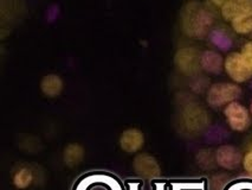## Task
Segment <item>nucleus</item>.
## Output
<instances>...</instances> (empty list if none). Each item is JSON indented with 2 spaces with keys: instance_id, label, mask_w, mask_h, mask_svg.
I'll use <instances>...</instances> for the list:
<instances>
[{
  "instance_id": "20e7f679",
  "label": "nucleus",
  "mask_w": 252,
  "mask_h": 190,
  "mask_svg": "<svg viewBox=\"0 0 252 190\" xmlns=\"http://www.w3.org/2000/svg\"><path fill=\"white\" fill-rule=\"evenodd\" d=\"M75 190H122L115 177L107 174H93L83 177L75 187Z\"/></svg>"
},
{
  "instance_id": "0eeeda50",
  "label": "nucleus",
  "mask_w": 252,
  "mask_h": 190,
  "mask_svg": "<svg viewBox=\"0 0 252 190\" xmlns=\"http://www.w3.org/2000/svg\"><path fill=\"white\" fill-rule=\"evenodd\" d=\"M145 145V136L137 128H128L120 137V146L127 153H135Z\"/></svg>"
},
{
  "instance_id": "9d476101",
  "label": "nucleus",
  "mask_w": 252,
  "mask_h": 190,
  "mask_svg": "<svg viewBox=\"0 0 252 190\" xmlns=\"http://www.w3.org/2000/svg\"><path fill=\"white\" fill-rule=\"evenodd\" d=\"M84 157V150L81 145L78 144H70L65 148L63 153V160L66 166L74 168L81 164Z\"/></svg>"
},
{
  "instance_id": "9b49d317",
  "label": "nucleus",
  "mask_w": 252,
  "mask_h": 190,
  "mask_svg": "<svg viewBox=\"0 0 252 190\" xmlns=\"http://www.w3.org/2000/svg\"><path fill=\"white\" fill-rule=\"evenodd\" d=\"M200 63L205 70L212 73L220 72L221 67H224V61H222L220 55L216 54L213 51L205 52L203 56H201Z\"/></svg>"
},
{
  "instance_id": "6e6552de",
  "label": "nucleus",
  "mask_w": 252,
  "mask_h": 190,
  "mask_svg": "<svg viewBox=\"0 0 252 190\" xmlns=\"http://www.w3.org/2000/svg\"><path fill=\"white\" fill-rule=\"evenodd\" d=\"M217 162L218 164L225 169H234L240 164L242 156L239 151L232 146H221L217 151Z\"/></svg>"
},
{
  "instance_id": "423d86ee",
  "label": "nucleus",
  "mask_w": 252,
  "mask_h": 190,
  "mask_svg": "<svg viewBox=\"0 0 252 190\" xmlns=\"http://www.w3.org/2000/svg\"><path fill=\"white\" fill-rule=\"evenodd\" d=\"M252 12V0H227L221 6V16L227 22Z\"/></svg>"
},
{
  "instance_id": "f3484780",
  "label": "nucleus",
  "mask_w": 252,
  "mask_h": 190,
  "mask_svg": "<svg viewBox=\"0 0 252 190\" xmlns=\"http://www.w3.org/2000/svg\"><path fill=\"white\" fill-rule=\"evenodd\" d=\"M212 1L215 2L216 5H218V6H222V5H224L227 0H212Z\"/></svg>"
},
{
  "instance_id": "4468645a",
  "label": "nucleus",
  "mask_w": 252,
  "mask_h": 190,
  "mask_svg": "<svg viewBox=\"0 0 252 190\" xmlns=\"http://www.w3.org/2000/svg\"><path fill=\"white\" fill-rule=\"evenodd\" d=\"M239 52L242 55V57L244 58L245 63L249 66V68L252 70V42L245 43Z\"/></svg>"
},
{
  "instance_id": "2eb2a0df",
  "label": "nucleus",
  "mask_w": 252,
  "mask_h": 190,
  "mask_svg": "<svg viewBox=\"0 0 252 190\" xmlns=\"http://www.w3.org/2000/svg\"><path fill=\"white\" fill-rule=\"evenodd\" d=\"M243 166H244L245 171L252 177V150L249 151L243 158Z\"/></svg>"
},
{
  "instance_id": "f03ea898",
  "label": "nucleus",
  "mask_w": 252,
  "mask_h": 190,
  "mask_svg": "<svg viewBox=\"0 0 252 190\" xmlns=\"http://www.w3.org/2000/svg\"><path fill=\"white\" fill-rule=\"evenodd\" d=\"M224 115L231 130L243 132L248 130L251 124L250 112L238 101H233L224 108Z\"/></svg>"
},
{
  "instance_id": "1a4fd4ad",
  "label": "nucleus",
  "mask_w": 252,
  "mask_h": 190,
  "mask_svg": "<svg viewBox=\"0 0 252 190\" xmlns=\"http://www.w3.org/2000/svg\"><path fill=\"white\" fill-rule=\"evenodd\" d=\"M40 88L46 96L54 98V96L60 95L62 89H63V81L60 76L56 74L46 75L44 76L42 82H40Z\"/></svg>"
},
{
  "instance_id": "f257e3e1",
  "label": "nucleus",
  "mask_w": 252,
  "mask_h": 190,
  "mask_svg": "<svg viewBox=\"0 0 252 190\" xmlns=\"http://www.w3.org/2000/svg\"><path fill=\"white\" fill-rule=\"evenodd\" d=\"M242 94V89L237 83L220 82L211 87L207 93V102L212 107L226 106L236 101Z\"/></svg>"
},
{
  "instance_id": "ddd939ff",
  "label": "nucleus",
  "mask_w": 252,
  "mask_h": 190,
  "mask_svg": "<svg viewBox=\"0 0 252 190\" xmlns=\"http://www.w3.org/2000/svg\"><path fill=\"white\" fill-rule=\"evenodd\" d=\"M232 29L237 34L246 35L252 32V12H249L231 22Z\"/></svg>"
},
{
  "instance_id": "a211bd4d",
  "label": "nucleus",
  "mask_w": 252,
  "mask_h": 190,
  "mask_svg": "<svg viewBox=\"0 0 252 190\" xmlns=\"http://www.w3.org/2000/svg\"><path fill=\"white\" fill-rule=\"evenodd\" d=\"M250 112L252 114V101H251V105H250Z\"/></svg>"
},
{
  "instance_id": "dca6fc26",
  "label": "nucleus",
  "mask_w": 252,
  "mask_h": 190,
  "mask_svg": "<svg viewBox=\"0 0 252 190\" xmlns=\"http://www.w3.org/2000/svg\"><path fill=\"white\" fill-rule=\"evenodd\" d=\"M228 190H252V183L251 182L237 183L234 184V186H231Z\"/></svg>"
},
{
  "instance_id": "f8f14e48",
  "label": "nucleus",
  "mask_w": 252,
  "mask_h": 190,
  "mask_svg": "<svg viewBox=\"0 0 252 190\" xmlns=\"http://www.w3.org/2000/svg\"><path fill=\"white\" fill-rule=\"evenodd\" d=\"M33 182V174L30 169L22 168L13 175V184L17 189H26Z\"/></svg>"
},
{
  "instance_id": "39448f33",
  "label": "nucleus",
  "mask_w": 252,
  "mask_h": 190,
  "mask_svg": "<svg viewBox=\"0 0 252 190\" xmlns=\"http://www.w3.org/2000/svg\"><path fill=\"white\" fill-rule=\"evenodd\" d=\"M134 170L140 177L153 180L160 175V168L158 162L149 154H139L134 159Z\"/></svg>"
},
{
  "instance_id": "7ed1b4c3",
  "label": "nucleus",
  "mask_w": 252,
  "mask_h": 190,
  "mask_svg": "<svg viewBox=\"0 0 252 190\" xmlns=\"http://www.w3.org/2000/svg\"><path fill=\"white\" fill-rule=\"evenodd\" d=\"M224 69L236 83H242L252 77V70L245 63L240 52H232L225 58Z\"/></svg>"
}]
</instances>
